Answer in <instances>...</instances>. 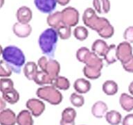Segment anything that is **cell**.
<instances>
[{
	"label": "cell",
	"instance_id": "22",
	"mask_svg": "<svg viewBox=\"0 0 133 125\" xmlns=\"http://www.w3.org/2000/svg\"><path fill=\"white\" fill-rule=\"evenodd\" d=\"M94 10L100 14H106L110 10V0H93Z\"/></svg>",
	"mask_w": 133,
	"mask_h": 125
},
{
	"label": "cell",
	"instance_id": "20",
	"mask_svg": "<svg viewBox=\"0 0 133 125\" xmlns=\"http://www.w3.org/2000/svg\"><path fill=\"white\" fill-rule=\"evenodd\" d=\"M17 124L18 125H34L33 115L29 110H22L17 116Z\"/></svg>",
	"mask_w": 133,
	"mask_h": 125
},
{
	"label": "cell",
	"instance_id": "29",
	"mask_svg": "<svg viewBox=\"0 0 133 125\" xmlns=\"http://www.w3.org/2000/svg\"><path fill=\"white\" fill-rule=\"evenodd\" d=\"M74 35L76 39L80 41H83L87 38L89 35V32L87 28L83 26H78L76 27L74 31Z\"/></svg>",
	"mask_w": 133,
	"mask_h": 125
},
{
	"label": "cell",
	"instance_id": "38",
	"mask_svg": "<svg viewBox=\"0 0 133 125\" xmlns=\"http://www.w3.org/2000/svg\"><path fill=\"white\" fill-rule=\"evenodd\" d=\"M122 125H133V113H130L124 117L122 120Z\"/></svg>",
	"mask_w": 133,
	"mask_h": 125
},
{
	"label": "cell",
	"instance_id": "10",
	"mask_svg": "<svg viewBox=\"0 0 133 125\" xmlns=\"http://www.w3.org/2000/svg\"><path fill=\"white\" fill-rule=\"evenodd\" d=\"M12 31L17 37L25 38L31 35L32 32V27L29 24H22L17 22L15 23L13 25Z\"/></svg>",
	"mask_w": 133,
	"mask_h": 125
},
{
	"label": "cell",
	"instance_id": "24",
	"mask_svg": "<svg viewBox=\"0 0 133 125\" xmlns=\"http://www.w3.org/2000/svg\"><path fill=\"white\" fill-rule=\"evenodd\" d=\"M34 82L39 85H52L53 79L45 72L39 70L34 79Z\"/></svg>",
	"mask_w": 133,
	"mask_h": 125
},
{
	"label": "cell",
	"instance_id": "9",
	"mask_svg": "<svg viewBox=\"0 0 133 125\" xmlns=\"http://www.w3.org/2000/svg\"><path fill=\"white\" fill-rule=\"evenodd\" d=\"M84 64L85 66L88 67L89 68L94 69V70H97L99 71H101L103 67V59L100 58L99 56H98L97 54L93 52L89 53Z\"/></svg>",
	"mask_w": 133,
	"mask_h": 125
},
{
	"label": "cell",
	"instance_id": "12",
	"mask_svg": "<svg viewBox=\"0 0 133 125\" xmlns=\"http://www.w3.org/2000/svg\"><path fill=\"white\" fill-rule=\"evenodd\" d=\"M17 116L13 110L6 108L0 112V124L1 125H15Z\"/></svg>",
	"mask_w": 133,
	"mask_h": 125
},
{
	"label": "cell",
	"instance_id": "27",
	"mask_svg": "<svg viewBox=\"0 0 133 125\" xmlns=\"http://www.w3.org/2000/svg\"><path fill=\"white\" fill-rule=\"evenodd\" d=\"M104 60L108 65L114 64L118 60L117 57V46L115 45H110L109 46L107 53L104 56Z\"/></svg>",
	"mask_w": 133,
	"mask_h": 125
},
{
	"label": "cell",
	"instance_id": "1",
	"mask_svg": "<svg viewBox=\"0 0 133 125\" xmlns=\"http://www.w3.org/2000/svg\"><path fill=\"white\" fill-rule=\"evenodd\" d=\"M83 22L86 27L92 29L104 39H109L113 36L114 29L107 18L100 17L96 10L91 8H87L84 11Z\"/></svg>",
	"mask_w": 133,
	"mask_h": 125
},
{
	"label": "cell",
	"instance_id": "18",
	"mask_svg": "<svg viewBox=\"0 0 133 125\" xmlns=\"http://www.w3.org/2000/svg\"><path fill=\"white\" fill-rule=\"evenodd\" d=\"M37 65L35 62L33 61H29L27 62L24 66L23 72L25 77L30 81H34L35 76L37 74L38 70H37Z\"/></svg>",
	"mask_w": 133,
	"mask_h": 125
},
{
	"label": "cell",
	"instance_id": "37",
	"mask_svg": "<svg viewBox=\"0 0 133 125\" xmlns=\"http://www.w3.org/2000/svg\"><path fill=\"white\" fill-rule=\"evenodd\" d=\"M48 60H49V59L46 56H42V57H40V58H39V60H37V65L42 71L44 72Z\"/></svg>",
	"mask_w": 133,
	"mask_h": 125
},
{
	"label": "cell",
	"instance_id": "35",
	"mask_svg": "<svg viewBox=\"0 0 133 125\" xmlns=\"http://www.w3.org/2000/svg\"><path fill=\"white\" fill-rule=\"evenodd\" d=\"M90 52H91L90 50L85 47H82L79 48L77 50L76 54L77 60L81 63H84Z\"/></svg>",
	"mask_w": 133,
	"mask_h": 125
},
{
	"label": "cell",
	"instance_id": "36",
	"mask_svg": "<svg viewBox=\"0 0 133 125\" xmlns=\"http://www.w3.org/2000/svg\"><path fill=\"white\" fill-rule=\"evenodd\" d=\"M123 38L125 41L133 43V26L128 27L123 33Z\"/></svg>",
	"mask_w": 133,
	"mask_h": 125
},
{
	"label": "cell",
	"instance_id": "34",
	"mask_svg": "<svg viewBox=\"0 0 133 125\" xmlns=\"http://www.w3.org/2000/svg\"><path fill=\"white\" fill-rule=\"evenodd\" d=\"M14 88V83L12 79L8 78H2L0 80V90L2 93Z\"/></svg>",
	"mask_w": 133,
	"mask_h": 125
},
{
	"label": "cell",
	"instance_id": "2",
	"mask_svg": "<svg viewBox=\"0 0 133 125\" xmlns=\"http://www.w3.org/2000/svg\"><path fill=\"white\" fill-rule=\"evenodd\" d=\"M3 60L11 67L13 72L19 74L22 67L24 66L26 58L22 50L16 46L9 45L2 49Z\"/></svg>",
	"mask_w": 133,
	"mask_h": 125
},
{
	"label": "cell",
	"instance_id": "39",
	"mask_svg": "<svg viewBox=\"0 0 133 125\" xmlns=\"http://www.w3.org/2000/svg\"><path fill=\"white\" fill-rule=\"evenodd\" d=\"M122 66L126 72L130 73H133V56L128 62L122 65Z\"/></svg>",
	"mask_w": 133,
	"mask_h": 125
},
{
	"label": "cell",
	"instance_id": "15",
	"mask_svg": "<svg viewBox=\"0 0 133 125\" xmlns=\"http://www.w3.org/2000/svg\"><path fill=\"white\" fill-rule=\"evenodd\" d=\"M108 105L103 101H97L91 107V114L96 118H103L108 113Z\"/></svg>",
	"mask_w": 133,
	"mask_h": 125
},
{
	"label": "cell",
	"instance_id": "26",
	"mask_svg": "<svg viewBox=\"0 0 133 125\" xmlns=\"http://www.w3.org/2000/svg\"><path fill=\"white\" fill-rule=\"evenodd\" d=\"M105 120L110 124L118 125L122 122V116L120 113L115 110H111L106 113Z\"/></svg>",
	"mask_w": 133,
	"mask_h": 125
},
{
	"label": "cell",
	"instance_id": "40",
	"mask_svg": "<svg viewBox=\"0 0 133 125\" xmlns=\"http://www.w3.org/2000/svg\"><path fill=\"white\" fill-rule=\"evenodd\" d=\"M6 101L3 99L2 97H1V99H0V110H3L4 109H6Z\"/></svg>",
	"mask_w": 133,
	"mask_h": 125
},
{
	"label": "cell",
	"instance_id": "31",
	"mask_svg": "<svg viewBox=\"0 0 133 125\" xmlns=\"http://www.w3.org/2000/svg\"><path fill=\"white\" fill-rule=\"evenodd\" d=\"M69 101L73 106L76 108H80L85 104V98L82 95L77 92H74L70 95Z\"/></svg>",
	"mask_w": 133,
	"mask_h": 125
},
{
	"label": "cell",
	"instance_id": "13",
	"mask_svg": "<svg viewBox=\"0 0 133 125\" xmlns=\"http://www.w3.org/2000/svg\"><path fill=\"white\" fill-rule=\"evenodd\" d=\"M16 17L18 22L22 24H29L33 17L32 10L28 6H21L17 10Z\"/></svg>",
	"mask_w": 133,
	"mask_h": 125
},
{
	"label": "cell",
	"instance_id": "11",
	"mask_svg": "<svg viewBox=\"0 0 133 125\" xmlns=\"http://www.w3.org/2000/svg\"><path fill=\"white\" fill-rule=\"evenodd\" d=\"M76 115V111L72 107L64 108L62 113L60 125H75Z\"/></svg>",
	"mask_w": 133,
	"mask_h": 125
},
{
	"label": "cell",
	"instance_id": "6",
	"mask_svg": "<svg viewBox=\"0 0 133 125\" xmlns=\"http://www.w3.org/2000/svg\"><path fill=\"white\" fill-rule=\"evenodd\" d=\"M132 56V47L130 42L125 41L118 44L117 46V57L121 65L128 62Z\"/></svg>",
	"mask_w": 133,
	"mask_h": 125
},
{
	"label": "cell",
	"instance_id": "42",
	"mask_svg": "<svg viewBox=\"0 0 133 125\" xmlns=\"http://www.w3.org/2000/svg\"><path fill=\"white\" fill-rule=\"evenodd\" d=\"M128 91L131 95L133 96V81L130 83L128 86Z\"/></svg>",
	"mask_w": 133,
	"mask_h": 125
},
{
	"label": "cell",
	"instance_id": "41",
	"mask_svg": "<svg viewBox=\"0 0 133 125\" xmlns=\"http://www.w3.org/2000/svg\"><path fill=\"white\" fill-rule=\"evenodd\" d=\"M58 4H59L61 6H66V4H68L69 3L71 0H56Z\"/></svg>",
	"mask_w": 133,
	"mask_h": 125
},
{
	"label": "cell",
	"instance_id": "7",
	"mask_svg": "<svg viewBox=\"0 0 133 125\" xmlns=\"http://www.w3.org/2000/svg\"><path fill=\"white\" fill-rule=\"evenodd\" d=\"M26 106L31 112L32 115L35 117L40 116L45 110L46 106L44 103L39 99L31 98L26 103Z\"/></svg>",
	"mask_w": 133,
	"mask_h": 125
},
{
	"label": "cell",
	"instance_id": "21",
	"mask_svg": "<svg viewBox=\"0 0 133 125\" xmlns=\"http://www.w3.org/2000/svg\"><path fill=\"white\" fill-rule=\"evenodd\" d=\"M121 107L126 112L133 110V96L127 93H122L119 97Z\"/></svg>",
	"mask_w": 133,
	"mask_h": 125
},
{
	"label": "cell",
	"instance_id": "25",
	"mask_svg": "<svg viewBox=\"0 0 133 125\" xmlns=\"http://www.w3.org/2000/svg\"><path fill=\"white\" fill-rule=\"evenodd\" d=\"M2 94V97L6 101L7 103L10 104H15L19 100V94L16 89L10 90L8 91L4 92Z\"/></svg>",
	"mask_w": 133,
	"mask_h": 125
},
{
	"label": "cell",
	"instance_id": "3",
	"mask_svg": "<svg viewBox=\"0 0 133 125\" xmlns=\"http://www.w3.org/2000/svg\"><path fill=\"white\" fill-rule=\"evenodd\" d=\"M58 37L57 31L52 28L46 29L40 34L38 39V44L43 54L49 57L54 56Z\"/></svg>",
	"mask_w": 133,
	"mask_h": 125
},
{
	"label": "cell",
	"instance_id": "33",
	"mask_svg": "<svg viewBox=\"0 0 133 125\" xmlns=\"http://www.w3.org/2000/svg\"><path fill=\"white\" fill-rule=\"evenodd\" d=\"M12 70L11 67L3 59L0 61V77L2 78H8L11 76Z\"/></svg>",
	"mask_w": 133,
	"mask_h": 125
},
{
	"label": "cell",
	"instance_id": "23",
	"mask_svg": "<svg viewBox=\"0 0 133 125\" xmlns=\"http://www.w3.org/2000/svg\"><path fill=\"white\" fill-rule=\"evenodd\" d=\"M102 89L105 95L109 96H113L117 93L118 86V84L113 80H107L103 84Z\"/></svg>",
	"mask_w": 133,
	"mask_h": 125
},
{
	"label": "cell",
	"instance_id": "30",
	"mask_svg": "<svg viewBox=\"0 0 133 125\" xmlns=\"http://www.w3.org/2000/svg\"><path fill=\"white\" fill-rule=\"evenodd\" d=\"M58 36L62 40H67L71 35V29L67 25L62 24L56 29Z\"/></svg>",
	"mask_w": 133,
	"mask_h": 125
},
{
	"label": "cell",
	"instance_id": "17",
	"mask_svg": "<svg viewBox=\"0 0 133 125\" xmlns=\"http://www.w3.org/2000/svg\"><path fill=\"white\" fill-rule=\"evenodd\" d=\"M109 48L107 42L103 40L97 39L91 45V51L96 54L98 56L104 57Z\"/></svg>",
	"mask_w": 133,
	"mask_h": 125
},
{
	"label": "cell",
	"instance_id": "14",
	"mask_svg": "<svg viewBox=\"0 0 133 125\" xmlns=\"http://www.w3.org/2000/svg\"><path fill=\"white\" fill-rule=\"evenodd\" d=\"M60 71V65L58 60L55 59H49L46 65L45 72L54 81V79L59 76Z\"/></svg>",
	"mask_w": 133,
	"mask_h": 125
},
{
	"label": "cell",
	"instance_id": "28",
	"mask_svg": "<svg viewBox=\"0 0 133 125\" xmlns=\"http://www.w3.org/2000/svg\"><path fill=\"white\" fill-rule=\"evenodd\" d=\"M52 85L58 90H66L70 87V82L66 77H62V76H58L53 81Z\"/></svg>",
	"mask_w": 133,
	"mask_h": 125
},
{
	"label": "cell",
	"instance_id": "32",
	"mask_svg": "<svg viewBox=\"0 0 133 125\" xmlns=\"http://www.w3.org/2000/svg\"><path fill=\"white\" fill-rule=\"evenodd\" d=\"M83 72L85 77L89 79H97L101 76V71L89 68L85 65L83 67Z\"/></svg>",
	"mask_w": 133,
	"mask_h": 125
},
{
	"label": "cell",
	"instance_id": "44",
	"mask_svg": "<svg viewBox=\"0 0 133 125\" xmlns=\"http://www.w3.org/2000/svg\"><path fill=\"white\" fill-rule=\"evenodd\" d=\"M81 125H85V124H81Z\"/></svg>",
	"mask_w": 133,
	"mask_h": 125
},
{
	"label": "cell",
	"instance_id": "16",
	"mask_svg": "<svg viewBox=\"0 0 133 125\" xmlns=\"http://www.w3.org/2000/svg\"><path fill=\"white\" fill-rule=\"evenodd\" d=\"M91 83L87 79L83 78L76 79L74 83V88L76 92L81 95L87 93L91 89Z\"/></svg>",
	"mask_w": 133,
	"mask_h": 125
},
{
	"label": "cell",
	"instance_id": "4",
	"mask_svg": "<svg viewBox=\"0 0 133 125\" xmlns=\"http://www.w3.org/2000/svg\"><path fill=\"white\" fill-rule=\"evenodd\" d=\"M36 95L39 99L44 100L54 106L60 104L63 99L60 90L53 85H48L39 88L36 91Z\"/></svg>",
	"mask_w": 133,
	"mask_h": 125
},
{
	"label": "cell",
	"instance_id": "19",
	"mask_svg": "<svg viewBox=\"0 0 133 125\" xmlns=\"http://www.w3.org/2000/svg\"><path fill=\"white\" fill-rule=\"evenodd\" d=\"M46 22L51 28L56 30L60 25L62 24V12L56 11L49 15L46 18Z\"/></svg>",
	"mask_w": 133,
	"mask_h": 125
},
{
	"label": "cell",
	"instance_id": "5",
	"mask_svg": "<svg viewBox=\"0 0 133 125\" xmlns=\"http://www.w3.org/2000/svg\"><path fill=\"white\" fill-rule=\"evenodd\" d=\"M62 24L69 27H75L79 22V12L74 7L69 6L62 11Z\"/></svg>",
	"mask_w": 133,
	"mask_h": 125
},
{
	"label": "cell",
	"instance_id": "43",
	"mask_svg": "<svg viewBox=\"0 0 133 125\" xmlns=\"http://www.w3.org/2000/svg\"><path fill=\"white\" fill-rule=\"evenodd\" d=\"M3 4H4V0H2V5H1V7H2Z\"/></svg>",
	"mask_w": 133,
	"mask_h": 125
},
{
	"label": "cell",
	"instance_id": "8",
	"mask_svg": "<svg viewBox=\"0 0 133 125\" xmlns=\"http://www.w3.org/2000/svg\"><path fill=\"white\" fill-rule=\"evenodd\" d=\"M34 3L37 10L46 14L52 13L58 4L56 0H34Z\"/></svg>",
	"mask_w": 133,
	"mask_h": 125
}]
</instances>
